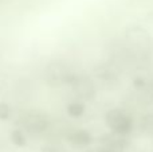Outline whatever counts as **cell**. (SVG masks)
Segmentation results:
<instances>
[{
	"mask_svg": "<svg viewBox=\"0 0 153 152\" xmlns=\"http://www.w3.org/2000/svg\"><path fill=\"white\" fill-rule=\"evenodd\" d=\"M108 124L114 132L120 135H126L132 131L133 128V121L129 116L122 110H111L108 115Z\"/></svg>",
	"mask_w": 153,
	"mask_h": 152,
	"instance_id": "1",
	"label": "cell"
}]
</instances>
